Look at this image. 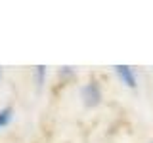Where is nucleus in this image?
I'll return each mask as SVG.
<instances>
[{"label": "nucleus", "mask_w": 153, "mask_h": 143, "mask_svg": "<svg viewBox=\"0 0 153 143\" xmlns=\"http://www.w3.org/2000/svg\"><path fill=\"white\" fill-rule=\"evenodd\" d=\"M82 99H84V103L88 105V107H94V105H98L100 99H102V92H100L98 84H94V82L86 84L84 88H82Z\"/></svg>", "instance_id": "obj_1"}, {"label": "nucleus", "mask_w": 153, "mask_h": 143, "mask_svg": "<svg viewBox=\"0 0 153 143\" xmlns=\"http://www.w3.org/2000/svg\"><path fill=\"white\" fill-rule=\"evenodd\" d=\"M115 71H117L119 78L123 80V84H126L128 88H136V76H134L132 67H128V65H117V67H115Z\"/></svg>", "instance_id": "obj_2"}, {"label": "nucleus", "mask_w": 153, "mask_h": 143, "mask_svg": "<svg viewBox=\"0 0 153 143\" xmlns=\"http://www.w3.org/2000/svg\"><path fill=\"white\" fill-rule=\"evenodd\" d=\"M12 109L10 107H6V109H2V111H0V128L2 126H6V124L10 122V118H12Z\"/></svg>", "instance_id": "obj_3"}, {"label": "nucleus", "mask_w": 153, "mask_h": 143, "mask_svg": "<svg viewBox=\"0 0 153 143\" xmlns=\"http://www.w3.org/2000/svg\"><path fill=\"white\" fill-rule=\"evenodd\" d=\"M36 71H38V84H42V80H44V73H46V67L44 65H38Z\"/></svg>", "instance_id": "obj_4"}]
</instances>
